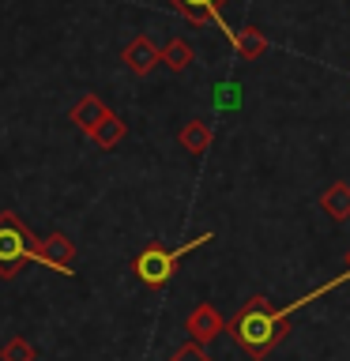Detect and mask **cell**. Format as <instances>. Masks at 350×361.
I'll list each match as a JSON object with an SVG mask.
<instances>
[{"instance_id": "obj_11", "label": "cell", "mask_w": 350, "mask_h": 361, "mask_svg": "<svg viewBox=\"0 0 350 361\" xmlns=\"http://www.w3.org/2000/svg\"><path fill=\"white\" fill-rule=\"evenodd\" d=\"M177 143L188 154H207L211 151V124L207 121H185V128L177 132Z\"/></svg>"}, {"instance_id": "obj_13", "label": "cell", "mask_w": 350, "mask_h": 361, "mask_svg": "<svg viewBox=\"0 0 350 361\" xmlns=\"http://www.w3.org/2000/svg\"><path fill=\"white\" fill-rule=\"evenodd\" d=\"M192 61H196V49H192L185 38H169L162 45V64L169 68V72H185Z\"/></svg>"}, {"instance_id": "obj_3", "label": "cell", "mask_w": 350, "mask_h": 361, "mask_svg": "<svg viewBox=\"0 0 350 361\" xmlns=\"http://www.w3.org/2000/svg\"><path fill=\"white\" fill-rule=\"evenodd\" d=\"M34 245L38 237L30 233V226L16 211H0V279H19V271L34 259Z\"/></svg>"}, {"instance_id": "obj_15", "label": "cell", "mask_w": 350, "mask_h": 361, "mask_svg": "<svg viewBox=\"0 0 350 361\" xmlns=\"http://www.w3.org/2000/svg\"><path fill=\"white\" fill-rule=\"evenodd\" d=\"M169 361H215V357H211L200 343H185V346L174 350V357H169Z\"/></svg>"}, {"instance_id": "obj_4", "label": "cell", "mask_w": 350, "mask_h": 361, "mask_svg": "<svg viewBox=\"0 0 350 361\" xmlns=\"http://www.w3.org/2000/svg\"><path fill=\"white\" fill-rule=\"evenodd\" d=\"M34 264H45L61 275H72V264H76V241L68 233H49V237H38L34 245Z\"/></svg>"}, {"instance_id": "obj_16", "label": "cell", "mask_w": 350, "mask_h": 361, "mask_svg": "<svg viewBox=\"0 0 350 361\" xmlns=\"http://www.w3.org/2000/svg\"><path fill=\"white\" fill-rule=\"evenodd\" d=\"M346 275H350V252H346Z\"/></svg>"}, {"instance_id": "obj_9", "label": "cell", "mask_w": 350, "mask_h": 361, "mask_svg": "<svg viewBox=\"0 0 350 361\" xmlns=\"http://www.w3.org/2000/svg\"><path fill=\"white\" fill-rule=\"evenodd\" d=\"M320 207H324L327 219L346 222L350 219V180H332V185L320 192Z\"/></svg>"}, {"instance_id": "obj_10", "label": "cell", "mask_w": 350, "mask_h": 361, "mask_svg": "<svg viewBox=\"0 0 350 361\" xmlns=\"http://www.w3.org/2000/svg\"><path fill=\"white\" fill-rule=\"evenodd\" d=\"M124 135H128V124H124V121L117 117V113L109 109L106 117L98 121V128L90 132V143H95V147H102V151H113L117 143H124Z\"/></svg>"}, {"instance_id": "obj_5", "label": "cell", "mask_w": 350, "mask_h": 361, "mask_svg": "<svg viewBox=\"0 0 350 361\" xmlns=\"http://www.w3.org/2000/svg\"><path fill=\"white\" fill-rule=\"evenodd\" d=\"M185 331H188V343H200V346H207L211 338H219L226 331V320L219 312H215V305L207 301H200L196 309L188 312V320H185Z\"/></svg>"}, {"instance_id": "obj_7", "label": "cell", "mask_w": 350, "mask_h": 361, "mask_svg": "<svg viewBox=\"0 0 350 361\" xmlns=\"http://www.w3.org/2000/svg\"><path fill=\"white\" fill-rule=\"evenodd\" d=\"M106 113H109V106H106V102H102L98 94H83V98H79L72 109H68V121H72L76 128H79V132H83L87 140H90V132L98 128V121L106 117Z\"/></svg>"}, {"instance_id": "obj_1", "label": "cell", "mask_w": 350, "mask_h": 361, "mask_svg": "<svg viewBox=\"0 0 350 361\" xmlns=\"http://www.w3.org/2000/svg\"><path fill=\"white\" fill-rule=\"evenodd\" d=\"M226 335L234 338L237 350H245L248 357L260 361L290 335V320L282 309H271V301L264 293H253V298L226 320Z\"/></svg>"}, {"instance_id": "obj_8", "label": "cell", "mask_w": 350, "mask_h": 361, "mask_svg": "<svg viewBox=\"0 0 350 361\" xmlns=\"http://www.w3.org/2000/svg\"><path fill=\"white\" fill-rule=\"evenodd\" d=\"M230 4V0H169V8L181 11L192 27H207L211 19L222 16V8Z\"/></svg>"}, {"instance_id": "obj_14", "label": "cell", "mask_w": 350, "mask_h": 361, "mask_svg": "<svg viewBox=\"0 0 350 361\" xmlns=\"http://www.w3.org/2000/svg\"><path fill=\"white\" fill-rule=\"evenodd\" d=\"M34 357H38V350H34L23 335L8 338V343L0 346V361H34Z\"/></svg>"}, {"instance_id": "obj_6", "label": "cell", "mask_w": 350, "mask_h": 361, "mask_svg": "<svg viewBox=\"0 0 350 361\" xmlns=\"http://www.w3.org/2000/svg\"><path fill=\"white\" fill-rule=\"evenodd\" d=\"M121 61L132 75H151L155 64H162V49H158L147 34H135V38L121 49Z\"/></svg>"}, {"instance_id": "obj_12", "label": "cell", "mask_w": 350, "mask_h": 361, "mask_svg": "<svg viewBox=\"0 0 350 361\" xmlns=\"http://www.w3.org/2000/svg\"><path fill=\"white\" fill-rule=\"evenodd\" d=\"M234 49L241 53L245 61H256V56H264V53H267V38H264V30H256V27L234 30Z\"/></svg>"}, {"instance_id": "obj_2", "label": "cell", "mask_w": 350, "mask_h": 361, "mask_svg": "<svg viewBox=\"0 0 350 361\" xmlns=\"http://www.w3.org/2000/svg\"><path fill=\"white\" fill-rule=\"evenodd\" d=\"M215 241V233H200V237H192V241L185 245H177V248H162V245H147L135 252L132 259V275L143 282L147 290H162L169 279H174V271H177V259H185L188 252H196L200 245H207Z\"/></svg>"}]
</instances>
